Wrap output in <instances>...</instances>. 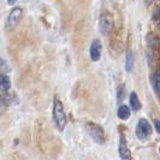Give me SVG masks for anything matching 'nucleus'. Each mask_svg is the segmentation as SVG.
<instances>
[{
	"label": "nucleus",
	"instance_id": "14",
	"mask_svg": "<svg viewBox=\"0 0 160 160\" xmlns=\"http://www.w3.org/2000/svg\"><path fill=\"white\" fill-rule=\"evenodd\" d=\"M124 94H125V88H124V84H122L118 87V90H117V99H118V101H122L123 99H124Z\"/></svg>",
	"mask_w": 160,
	"mask_h": 160
},
{
	"label": "nucleus",
	"instance_id": "15",
	"mask_svg": "<svg viewBox=\"0 0 160 160\" xmlns=\"http://www.w3.org/2000/svg\"><path fill=\"white\" fill-rule=\"evenodd\" d=\"M1 104L2 105L10 104V95L8 94H2L1 95Z\"/></svg>",
	"mask_w": 160,
	"mask_h": 160
},
{
	"label": "nucleus",
	"instance_id": "13",
	"mask_svg": "<svg viewBox=\"0 0 160 160\" xmlns=\"http://www.w3.org/2000/svg\"><path fill=\"white\" fill-rule=\"evenodd\" d=\"M147 43L151 48H157L158 47V39L154 34H149L147 38Z\"/></svg>",
	"mask_w": 160,
	"mask_h": 160
},
{
	"label": "nucleus",
	"instance_id": "7",
	"mask_svg": "<svg viewBox=\"0 0 160 160\" xmlns=\"http://www.w3.org/2000/svg\"><path fill=\"white\" fill-rule=\"evenodd\" d=\"M101 51H102V45H101V41L95 39V40L92 42L90 45V49H89V54H90V59L93 62H98L101 57Z\"/></svg>",
	"mask_w": 160,
	"mask_h": 160
},
{
	"label": "nucleus",
	"instance_id": "10",
	"mask_svg": "<svg viewBox=\"0 0 160 160\" xmlns=\"http://www.w3.org/2000/svg\"><path fill=\"white\" fill-rule=\"evenodd\" d=\"M130 107H131V110L132 111H138L140 108H141V102H140V99H138V96L135 92H132L131 94H130Z\"/></svg>",
	"mask_w": 160,
	"mask_h": 160
},
{
	"label": "nucleus",
	"instance_id": "9",
	"mask_svg": "<svg viewBox=\"0 0 160 160\" xmlns=\"http://www.w3.org/2000/svg\"><path fill=\"white\" fill-rule=\"evenodd\" d=\"M151 84L157 95H159V70H154L151 75Z\"/></svg>",
	"mask_w": 160,
	"mask_h": 160
},
{
	"label": "nucleus",
	"instance_id": "11",
	"mask_svg": "<svg viewBox=\"0 0 160 160\" xmlns=\"http://www.w3.org/2000/svg\"><path fill=\"white\" fill-rule=\"evenodd\" d=\"M132 68H134V54L130 49H128L125 52V70L128 72H131Z\"/></svg>",
	"mask_w": 160,
	"mask_h": 160
},
{
	"label": "nucleus",
	"instance_id": "5",
	"mask_svg": "<svg viewBox=\"0 0 160 160\" xmlns=\"http://www.w3.org/2000/svg\"><path fill=\"white\" fill-rule=\"evenodd\" d=\"M118 153H119L120 160H131V152L128 147L127 137L123 132H120L119 136V146H118Z\"/></svg>",
	"mask_w": 160,
	"mask_h": 160
},
{
	"label": "nucleus",
	"instance_id": "12",
	"mask_svg": "<svg viewBox=\"0 0 160 160\" xmlns=\"http://www.w3.org/2000/svg\"><path fill=\"white\" fill-rule=\"evenodd\" d=\"M11 87V80L8 75H0V89L1 90H8Z\"/></svg>",
	"mask_w": 160,
	"mask_h": 160
},
{
	"label": "nucleus",
	"instance_id": "4",
	"mask_svg": "<svg viewBox=\"0 0 160 160\" xmlns=\"http://www.w3.org/2000/svg\"><path fill=\"white\" fill-rule=\"evenodd\" d=\"M151 134H152V125H151V123L147 119H144V118H141V119L138 120L136 129H135L136 137L138 140L143 141L146 138H148Z\"/></svg>",
	"mask_w": 160,
	"mask_h": 160
},
{
	"label": "nucleus",
	"instance_id": "1",
	"mask_svg": "<svg viewBox=\"0 0 160 160\" xmlns=\"http://www.w3.org/2000/svg\"><path fill=\"white\" fill-rule=\"evenodd\" d=\"M53 122L59 131H63L65 129L66 114H65L63 102L58 98H54V100H53Z\"/></svg>",
	"mask_w": 160,
	"mask_h": 160
},
{
	"label": "nucleus",
	"instance_id": "17",
	"mask_svg": "<svg viewBox=\"0 0 160 160\" xmlns=\"http://www.w3.org/2000/svg\"><path fill=\"white\" fill-rule=\"evenodd\" d=\"M153 19H154V21H158V19H159V8H154V12H153Z\"/></svg>",
	"mask_w": 160,
	"mask_h": 160
},
{
	"label": "nucleus",
	"instance_id": "6",
	"mask_svg": "<svg viewBox=\"0 0 160 160\" xmlns=\"http://www.w3.org/2000/svg\"><path fill=\"white\" fill-rule=\"evenodd\" d=\"M22 15H23V10H22V8H12L11 12L8 13V19H6V27L10 28V29L15 28L17 24H18V22L21 21Z\"/></svg>",
	"mask_w": 160,
	"mask_h": 160
},
{
	"label": "nucleus",
	"instance_id": "3",
	"mask_svg": "<svg viewBox=\"0 0 160 160\" xmlns=\"http://www.w3.org/2000/svg\"><path fill=\"white\" fill-rule=\"evenodd\" d=\"M113 29V17L110 12L104 11L99 19V30L102 35H108Z\"/></svg>",
	"mask_w": 160,
	"mask_h": 160
},
{
	"label": "nucleus",
	"instance_id": "16",
	"mask_svg": "<svg viewBox=\"0 0 160 160\" xmlns=\"http://www.w3.org/2000/svg\"><path fill=\"white\" fill-rule=\"evenodd\" d=\"M0 70H5V71L8 70V65L6 64L5 60H2L1 58H0Z\"/></svg>",
	"mask_w": 160,
	"mask_h": 160
},
{
	"label": "nucleus",
	"instance_id": "2",
	"mask_svg": "<svg viewBox=\"0 0 160 160\" xmlns=\"http://www.w3.org/2000/svg\"><path fill=\"white\" fill-rule=\"evenodd\" d=\"M87 131H88L89 136L92 137L98 144L101 146L105 143V131L102 127H100L99 124H95V123H88Z\"/></svg>",
	"mask_w": 160,
	"mask_h": 160
},
{
	"label": "nucleus",
	"instance_id": "8",
	"mask_svg": "<svg viewBox=\"0 0 160 160\" xmlns=\"http://www.w3.org/2000/svg\"><path fill=\"white\" fill-rule=\"evenodd\" d=\"M117 116L118 118L122 120H127L130 117V108H129L127 105H120L117 110Z\"/></svg>",
	"mask_w": 160,
	"mask_h": 160
},
{
	"label": "nucleus",
	"instance_id": "18",
	"mask_svg": "<svg viewBox=\"0 0 160 160\" xmlns=\"http://www.w3.org/2000/svg\"><path fill=\"white\" fill-rule=\"evenodd\" d=\"M154 127H155V130H157V132H160V129H159V120H158V119L154 120Z\"/></svg>",
	"mask_w": 160,
	"mask_h": 160
}]
</instances>
